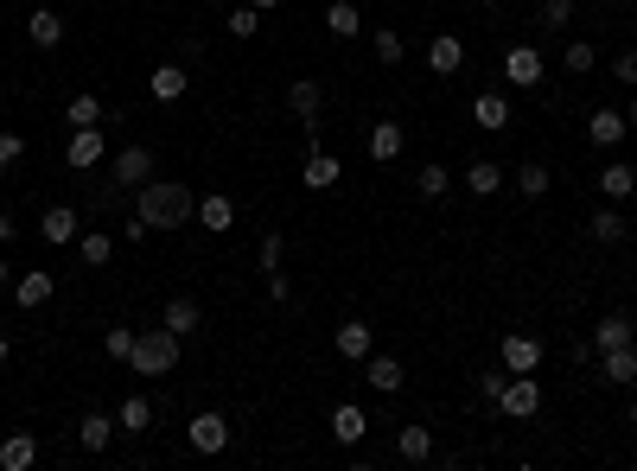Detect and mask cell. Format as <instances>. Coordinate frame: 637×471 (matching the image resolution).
Returning <instances> with one entry per match:
<instances>
[{
    "mask_svg": "<svg viewBox=\"0 0 637 471\" xmlns=\"http://www.w3.org/2000/svg\"><path fill=\"white\" fill-rule=\"evenodd\" d=\"M134 217H147L153 230H185L198 223V198L185 185H166V179H147L141 198H134Z\"/></svg>",
    "mask_w": 637,
    "mask_h": 471,
    "instance_id": "cell-1",
    "label": "cell"
},
{
    "mask_svg": "<svg viewBox=\"0 0 637 471\" xmlns=\"http://www.w3.org/2000/svg\"><path fill=\"white\" fill-rule=\"evenodd\" d=\"M179 331H166V325H147V331H134V357H128V370L134 376H172L179 370Z\"/></svg>",
    "mask_w": 637,
    "mask_h": 471,
    "instance_id": "cell-2",
    "label": "cell"
},
{
    "mask_svg": "<svg viewBox=\"0 0 637 471\" xmlns=\"http://www.w3.org/2000/svg\"><path fill=\"white\" fill-rule=\"evenodd\" d=\"M497 414H510V421H536V414H542V382L536 376H510L504 395H497Z\"/></svg>",
    "mask_w": 637,
    "mask_h": 471,
    "instance_id": "cell-3",
    "label": "cell"
},
{
    "mask_svg": "<svg viewBox=\"0 0 637 471\" xmlns=\"http://www.w3.org/2000/svg\"><path fill=\"white\" fill-rule=\"evenodd\" d=\"M497 363H504L510 376H536V370H542V338H529V331H504Z\"/></svg>",
    "mask_w": 637,
    "mask_h": 471,
    "instance_id": "cell-4",
    "label": "cell"
},
{
    "mask_svg": "<svg viewBox=\"0 0 637 471\" xmlns=\"http://www.w3.org/2000/svg\"><path fill=\"white\" fill-rule=\"evenodd\" d=\"M548 71H542V51L536 45H510L504 51V83H516V90H536Z\"/></svg>",
    "mask_w": 637,
    "mask_h": 471,
    "instance_id": "cell-5",
    "label": "cell"
},
{
    "mask_svg": "<svg viewBox=\"0 0 637 471\" xmlns=\"http://www.w3.org/2000/svg\"><path fill=\"white\" fill-rule=\"evenodd\" d=\"M102 153H109V141H102V121H96V128H71V147H64V160H71L77 172L102 166Z\"/></svg>",
    "mask_w": 637,
    "mask_h": 471,
    "instance_id": "cell-6",
    "label": "cell"
},
{
    "mask_svg": "<svg viewBox=\"0 0 637 471\" xmlns=\"http://www.w3.org/2000/svg\"><path fill=\"white\" fill-rule=\"evenodd\" d=\"M39 236L51 242V249H64V242H77V236H83V217L71 211V204H51V211L39 217Z\"/></svg>",
    "mask_w": 637,
    "mask_h": 471,
    "instance_id": "cell-7",
    "label": "cell"
},
{
    "mask_svg": "<svg viewBox=\"0 0 637 471\" xmlns=\"http://www.w3.org/2000/svg\"><path fill=\"white\" fill-rule=\"evenodd\" d=\"M147 179H153V147H122V153H115V185L141 191Z\"/></svg>",
    "mask_w": 637,
    "mask_h": 471,
    "instance_id": "cell-8",
    "label": "cell"
},
{
    "mask_svg": "<svg viewBox=\"0 0 637 471\" xmlns=\"http://www.w3.org/2000/svg\"><path fill=\"white\" fill-rule=\"evenodd\" d=\"M185 440H192V452H223L230 446V421H223V414H192Z\"/></svg>",
    "mask_w": 637,
    "mask_h": 471,
    "instance_id": "cell-9",
    "label": "cell"
},
{
    "mask_svg": "<svg viewBox=\"0 0 637 471\" xmlns=\"http://www.w3.org/2000/svg\"><path fill=\"white\" fill-rule=\"evenodd\" d=\"M51 287H58V274H45V268H26L20 281H13V306H26V312H39L51 300Z\"/></svg>",
    "mask_w": 637,
    "mask_h": 471,
    "instance_id": "cell-10",
    "label": "cell"
},
{
    "mask_svg": "<svg viewBox=\"0 0 637 471\" xmlns=\"http://www.w3.org/2000/svg\"><path fill=\"white\" fill-rule=\"evenodd\" d=\"M593 363H599V376H606V382H618V389H631V382H637V344H618V351H599Z\"/></svg>",
    "mask_w": 637,
    "mask_h": 471,
    "instance_id": "cell-11",
    "label": "cell"
},
{
    "mask_svg": "<svg viewBox=\"0 0 637 471\" xmlns=\"http://www.w3.org/2000/svg\"><path fill=\"white\" fill-rule=\"evenodd\" d=\"M115 433H122V427H115V414H102V408H90V414L77 421V440H83V452H109V440H115Z\"/></svg>",
    "mask_w": 637,
    "mask_h": 471,
    "instance_id": "cell-12",
    "label": "cell"
},
{
    "mask_svg": "<svg viewBox=\"0 0 637 471\" xmlns=\"http://www.w3.org/2000/svg\"><path fill=\"white\" fill-rule=\"evenodd\" d=\"M26 32H32V45H39V51H58V45H64V13L32 7V13H26Z\"/></svg>",
    "mask_w": 637,
    "mask_h": 471,
    "instance_id": "cell-13",
    "label": "cell"
},
{
    "mask_svg": "<svg viewBox=\"0 0 637 471\" xmlns=\"http://www.w3.org/2000/svg\"><path fill=\"white\" fill-rule=\"evenodd\" d=\"M587 134H593V147H618L631 134V121H625V109H593L587 115Z\"/></svg>",
    "mask_w": 637,
    "mask_h": 471,
    "instance_id": "cell-14",
    "label": "cell"
},
{
    "mask_svg": "<svg viewBox=\"0 0 637 471\" xmlns=\"http://www.w3.org/2000/svg\"><path fill=\"white\" fill-rule=\"evenodd\" d=\"M338 179H344V166L332 160V153H319V147L306 153V166H300V185H306V191H332Z\"/></svg>",
    "mask_w": 637,
    "mask_h": 471,
    "instance_id": "cell-15",
    "label": "cell"
},
{
    "mask_svg": "<svg viewBox=\"0 0 637 471\" xmlns=\"http://www.w3.org/2000/svg\"><path fill=\"white\" fill-rule=\"evenodd\" d=\"M402 147H408V134H402V121H370V160H402Z\"/></svg>",
    "mask_w": 637,
    "mask_h": 471,
    "instance_id": "cell-16",
    "label": "cell"
},
{
    "mask_svg": "<svg viewBox=\"0 0 637 471\" xmlns=\"http://www.w3.org/2000/svg\"><path fill=\"white\" fill-rule=\"evenodd\" d=\"M599 191H606V204L637 198V166H631V160H612L606 172H599Z\"/></svg>",
    "mask_w": 637,
    "mask_h": 471,
    "instance_id": "cell-17",
    "label": "cell"
},
{
    "mask_svg": "<svg viewBox=\"0 0 637 471\" xmlns=\"http://www.w3.org/2000/svg\"><path fill=\"white\" fill-rule=\"evenodd\" d=\"M364 433H370V414L357 408V401H344V408H332V440H338V446H357Z\"/></svg>",
    "mask_w": 637,
    "mask_h": 471,
    "instance_id": "cell-18",
    "label": "cell"
},
{
    "mask_svg": "<svg viewBox=\"0 0 637 471\" xmlns=\"http://www.w3.org/2000/svg\"><path fill=\"white\" fill-rule=\"evenodd\" d=\"M39 465V440L32 433H7L0 440V471H32Z\"/></svg>",
    "mask_w": 637,
    "mask_h": 471,
    "instance_id": "cell-19",
    "label": "cell"
},
{
    "mask_svg": "<svg viewBox=\"0 0 637 471\" xmlns=\"http://www.w3.org/2000/svg\"><path fill=\"white\" fill-rule=\"evenodd\" d=\"M618 344H637V325L625 312H606V319L593 325V351H618Z\"/></svg>",
    "mask_w": 637,
    "mask_h": 471,
    "instance_id": "cell-20",
    "label": "cell"
},
{
    "mask_svg": "<svg viewBox=\"0 0 637 471\" xmlns=\"http://www.w3.org/2000/svg\"><path fill=\"white\" fill-rule=\"evenodd\" d=\"M459 64H466V45H459L453 32H440V39L427 45V71H434V77H453Z\"/></svg>",
    "mask_w": 637,
    "mask_h": 471,
    "instance_id": "cell-21",
    "label": "cell"
},
{
    "mask_svg": "<svg viewBox=\"0 0 637 471\" xmlns=\"http://www.w3.org/2000/svg\"><path fill=\"white\" fill-rule=\"evenodd\" d=\"M587 230H593V242H625L637 223L618 211V204H606V211H593V217H587Z\"/></svg>",
    "mask_w": 637,
    "mask_h": 471,
    "instance_id": "cell-22",
    "label": "cell"
},
{
    "mask_svg": "<svg viewBox=\"0 0 637 471\" xmlns=\"http://www.w3.org/2000/svg\"><path fill=\"white\" fill-rule=\"evenodd\" d=\"M332 344H338V357L364 363V357H370V325H364V319H344V325L332 331Z\"/></svg>",
    "mask_w": 637,
    "mask_h": 471,
    "instance_id": "cell-23",
    "label": "cell"
},
{
    "mask_svg": "<svg viewBox=\"0 0 637 471\" xmlns=\"http://www.w3.org/2000/svg\"><path fill=\"white\" fill-rule=\"evenodd\" d=\"M198 223L211 236H223V230H236V204L223 198V191H211V198H198Z\"/></svg>",
    "mask_w": 637,
    "mask_h": 471,
    "instance_id": "cell-24",
    "label": "cell"
},
{
    "mask_svg": "<svg viewBox=\"0 0 637 471\" xmlns=\"http://www.w3.org/2000/svg\"><path fill=\"white\" fill-rule=\"evenodd\" d=\"M364 376H370V389H383V395H395V389H402V382H408V370H402V363H395V357H364Z\"/></svg>",
    "mask_w": 637,
    "mask_h": 471,
    "instance_id": "cell-25",
    "label": "cell"
},
{
    "mask_svg": "<svg viewBox=\"0 0 637 471\" xmlns=\"http://www.w3.org/2000/svg\"><path fill=\"white\" fill-rule=\"evenodd\" d=\"M147 90H153V102H179L185 90H192V77H185L179 64H160V71L147 77Z\"/></svg>",
    "mask_w": 637,
    "mask_h": 471,
    "instance_id": "cell-26",
    "label": "cell"
},
{
    "mask_svg": "<svg viewBox=\"0 0 637 471\" xmlns=\"http://www.w3.org/2000/svg\"><path fill=\"white\" fill-rule=\"evenodd\" d=\"M319 102H325V90L313 77H300V83H287V109H294L300 121H319Z\"/></svg>",
    "mask_w": 637,
    "mask_h": 471,
    "instance_id": "cell-27",
    "label": "cell"
},
{
    "mask_svg": "<svg viewBox=\"0 0 637 471\" xmlns=\"http://www.w3.org/2000/svg\"><path fill=\"white\" fill-rule=\"evenodd\" d=\"M325 32H332V39H357V32H364V13H357L351 0H332V7H325Z\"/></svg>",
    "mask_w": 637,
    "mask_h": 471,
    "instance_id": "cell-28",
    "label": "cell"
},
{
    "mask_svg": "<svg viewBox=\"0 0 637 471\" xmlns=\"http://www.w3.org/2000/svg\"><path fill=\"white\" fill-rule=\"evenodd\" d=\"M166 331H179V338H192V331L204 325V312H198V300H185V293H179V300H166V319H160Z\"/></svg>",
    "mask_w": 637,
    "mask_h": 471,
    "instance_id": "cell-29",
    "label": "cell"
},
{
    "mask_svg": "<svg viewBox=\"0 0 637 471\" xmlns=\"http://www.w3.org/2000/svg\"><path fill=\"white\" fill-rule=\"evenodd\" d=\"M472 121H478L485 134L510 128V102H504V96H472Z\"/></svg>",
    "mask_w": 637,
    "mask_h": 471,
    "instance_id": "cell-30",
    "label": "cell"
},
{
    "mask_svg": "<svg viewBox=\"0 0 637 471\" xmlns=\"http://www.w3.org/2000/svg\"><path fill=\"white\" fill-rule=\"evenodd\" d=\"M395 452H402L408 465L434 459V433H427V427H402V433H395Z\"/></svg>",
    "mask_w": 637,
    "mask_h": 471,
    "instance_id": "cell-31",
    "label": "cell"
},
{
    "mask_svg": "<svg viewBox=\"0 0 637 471\" xmlns=\"http://www.w3.org/2000/svg\"><path fill=\"white\" fill-rule=\"evenodd\" d=\"M115 427H122V433H147V427H153V401H147V395H128L122 414H115Z\"/></svg>",
    "mask_w": 637,
    "mask_h": 471,
    "instance_id": "cell-32",
    "label": "cell"
},
{
    "mask_svg": "<svg viewBox=\"0 0 637 471\" xmlns=\"http://www.w3.org/2000/svg\"><path fill=\"white\" fill-rule=\"evenodd\" d=\"M262 20H268V13H262V7H249V0H243V7H230V13H223L230 39H255V32H262Z\"/></svg>",
    "mask_w": 637,
    "mask_h": 471,
    "instance_id": "cell-33",
    "label": "cell"
},
{
    "mask_svg": "<svg viewBox=\"0 0 637 471\" xmlns=\"http://www.w3.org/2000/svg\"><path fill=\"white\" fill-rule=\"evenodd\" d=\"M77 255H83V268H109V255H115V236H102V230L77 236Z\"/></svg>",
    "mask_w": 637,
    "mask_h": 471,
    "instance_id": "cell-34",
    "label": "cell"
},
{
    "mask_svg": "<svg viewBox=\"0 0 637 471\" xmlns=\"http://www.w3.org/2000/svg\"><path fill=\"white\" fill-rule=\"evenodd\" d=\"M466 185L478 191V198H491V191L504 185V166H497V160H472V166H466Z\"/></svg>",
    "mask_w": 637,
    "mask_h": 471,
    "instance_id": "cell-35",
    "label": "cell"
},
{
    "mask_svg": "<svg viewBox=\"0 0 637 471\" xmlns=\"http://www.w3.org/2000/svg\"><path fill=\"white\" fill-rule=\"evenodd\" d=\"M64 121H71V128H96V121H102V102H96V96H71V102H64Z\"/></svg>",
    "mask_w": 637,
    "mask_h": 471,
    "instance_id": "cell-36",
    "label": "cell"
},
{
    "mask_svg": "<svg viewBox=\"0 0 637 471\" xmlns=\"http://www.w3.org/2000/svg\"><path fill=\"white\" fill-rule=\"evenodd\" d=\"M370 45H376V58H383V64H402V58H408L402 32H389V26H376V32H370Z\"/></svg>",
    "mask_w": 637,
    "mask_h": 471,
    "instance_id": "cell-37",
    "label": "cell"
},
{
    "mask_svg": "<svg viewBox=\"0 0 637 471\" xmlns=\"http://www.w3.org/2000/svg\"><path fill=\"white\" fill-rule=\"evenodd\" d=\"M102 351H109V363H128V357H134V325H109Z\"/></svg>",
    "mask_w": 637,
    "mask_h": 471,
    "instance_id": "cell-38",
    "label": "cell"
},
{
    "mask_svg": "<svg viewBox=\"0 0 637 471\" xmlns=\"http://www.w3.org/2000/svg\"><path fill=\"white\" fill-rule=\"evenodd\" d=\"M516 185H523V198H542V191L555 185V172H548V166H523V172H516Z\"/></svg>",
    "mask_w": 637,
    "mask_h": 471,
    "instance_id": "cell-39",
    "label": "cell"
},
{
    "mask_svg": "<svg viewBox=\"0 0 637 471\" xmlns=\"http://www.w3.org/2000/svg\"><path fill=\"white\" fill-rule=\"evenodd\" d=\"M415 185H421V198H440V191L453 185V172H446V166H421V172H415Z\"/></svg>",
    "mask_w": 637,
    "mask_h": 471,
    "instance_id": "cell-40",
    "label": "cell"
},
{
    "mask_svg": "<svg viewBox=\"0 0 637 471\" xmlns=\"http://www.w3.org/2000/svg\"><path fill=\"white\" fill-rule=\"evenodd\" d=\"M281 255H287V236H281V230H268V236H262V249H255L262 274H268V268H281Z\"/></svg>",
    "mask_w": 637,
    "mask_h": 471,
    "instance_id": "cell-41",
    "label": "cell"
},
{
    "mask_svg": "<svg viewBox=\"0 0 637 471\" xmlns=\"http://www.w3.org/2000/svg\"><path fill=\"white\" fill-rule=\"evenodd\" d=\"M561 64H567L574 77H580V71H593V45H587V39H567V58H561Z\"/></svg>",
    "mask_w": 637,
    "mask_h": 471,
    "instance_id": "cell-42",
    "label": "cell"
},
{
    "mask_svg": "<svg viewBox=\"0 0 637 471\" xmlns=\"http://www.w3.org/2000/svg\"><path fill=\"white\" fill-rule=\"evenodd\" d=\"M504 382H510V370H485V376H478V401H491V408H497V395H504Z\"/></svg>",
    "mask_w": 637,
    "mask_h": 471,
    "instance_id": "cell-43",
    "label": "cell"
},
{
    "mask_svg": "<svg viewBox=\"0 0 637 471\" xmlns=\"http://www.w3.org/2000/svg\"><path fill=\"white\" fill-rule=\"evenodd\" d=\"M574 20V0H542V26H567Z\"/></svg>",
    "mask_w": 637,
    "mask_h": 471,
    "instance_id": "cell-44",
    "label": "cell"
},
{
    "mask_svg": "<svg viewBox=\"0 0 637 471\" xmlns=\"http://www.w3.org/2000/svg\"><path fill=\"white\" fill-rule=\"evenodd\" d=\"M20 153H26L20 134H0V172H13V166H20Z\"/></svg>",
    "mask_w": 637,
    "mask_h": 471,
    "instance_id": "cell-45",
    "label": "cell"
},
{
    "mask_svg": "<svg viewBox=\"0 0 637 471\" xmlns=\"http://www.w3.org/2000/svg\"><path fill=\"white\" fill-rule=\"evenodd\" d=\"M612 77H618V83H631V90H637V51H618V58H612Z\"/></svg>",
    "mask_w": 637,
    "mask_h": 471,
    "instance_id": "cell-46",
    "label": "cell"
},
{
    "mask_svg": "<svg viewBox=\"0 0 637 471\" xmlns=\"http://www.w3.org/2000/svg\"><path fill=\"white\" fill-rule=\"evenodd\" d=\"M287 293H294V287H287V274H281V268H268V300H274V306H281V300H287Z\"/></svg>",
    "mask_w": 637,
    "mask_h": 471,
    "instance_id": "cell-47",
    "label": "cell"
},
{
    "mask_svg": "<svg viewBox=\"0 0 637 471\" xmlns=\"http://www.w3.org/2000/svg\"><path fill=\"white\" fill-rule=\"evenodd\" d=\"M122 236H128V242H147V236H153V223H147V217H128V230H122Z\"/></svg>",
    "mask_w": 637,
    "mask_h": 471,
    "instance_id": "cell-48",
    "label": "cell"
},
{
    "mask_svg": "<svg viewBox=\"0 0 637 471\" xmlns=\"http://www.w3.org/2000/svg\"><path fill=\"white\" fill-rule=\"evenodd\" d=\"M7 242H13V217L0 211V249H7Z\"/></svg>",
    "mask_w": 637,
    "mask_h": 471,
    "instance_id": "cell-49",
    "label": "cell"
},
{
    "mask_svg": "<svg viewBox=\"0 0 637 471\" xmlns=\"http://www.w3.org/2000/svg\"><path fill=\"white\" fill-rule=\"evenodd\" d=\"M249 7H262V13H274V7H281V0H249Z\"/></svg>",
    "mask_w": 637,
    "mask_h": 471,
    "instance_id": "cell-50",
    "label": "cell"
},
{
    "mask_svg": "<svg viewBox=\"0 0 637 471\" xmlns=\"http://www.w3.org/2000/svg\"><path fill=\"white\" fill-rule=\"evenodd\" d=\"M625 427H631V433H637V401H631V414H625Z\"/></svg>",
    "mask_w": 637,
    "mask_h": 471,
    "instance_id": "cell-51",
    "label": "cell"
},
{
    "mask_svg": "<svg viewBox=\"0 0 637 471\" xmlns=\"http://www.w3.org/2000/svg\"><path fill=\"white\" fill-rule=\"evenodd\" d=\"M7 281H13V268H7V261H0V287H7Z\"/></svg>",
    "mask_w": 637,
    "mask_h": 471,
    "instance_id": "cell-52",
    "label": "cell"
},
{
    "mask_svg": "<svg viewBox=\"0 0 637 471\" xmlns=\"http://www.w3.org/2000/svg\"><path fill=\"white\" fill-rule=\"evenodd\" d=\"M625 121H631V128H637V102H631V109H625Z\"/></svg>",
    "mask_w": 637,
    "mask_h": 471,
    "instance_id": "cell-53",
    "label": "cell"
},
{
    "mask_svg": "<svg viewBox=\"0 0 637 471\" xmlns=\"http://www.w3.org/2000/svg\"><path fill=\"white\" fill-rule=\"evenodd\" d=\"M0 363H7V331H0Z\"/></svg>",
    "mask_w": 637,
    "mask_h": 471,
    "instance_id": "cell-54",
    "label": "cell"
},
{
    "mask_svg": "<svg viewBox=\"0 0 637 471\" xmlns=\"http://www.w3.org/2000/svg\"><path fill=\"white\" fill-rule=\"evenodd\" d=\"M478 7H497V0H478Z\"/></svg>",
    "mask_w": 637,
    "mask_h": 471,
    "instance_id": "cell-55",
    "label": "cell"
},
{
    "mask_svg": "<svg viewBox=\"0 0 637 471\" xmlns=\"http://www.w3.org/2000/svg\"><path fill=\"white\" fill-rule=\"evenodd\" d=\"M631 287H637V274H631Z\"/></svg>",
    "mask_w": 637,
    "mask_h": 471,
    "instance_id": "cell-56",
    "label": "cell"
},
{
    "mask_svg": "<svg viewBox=\"0 0 637 471\" xmlns=\"http://www.w3.org/2000/svg\"><path fill=\"white\" fill-rule=\"evenodd\" d=\"M631 223H637V211H631Z\"/></svg>",
    "mask_w": 637,
    "mask_h": 471,
    "instance_id": "cell-57",
    "label": "cell"
}]
</instances>
